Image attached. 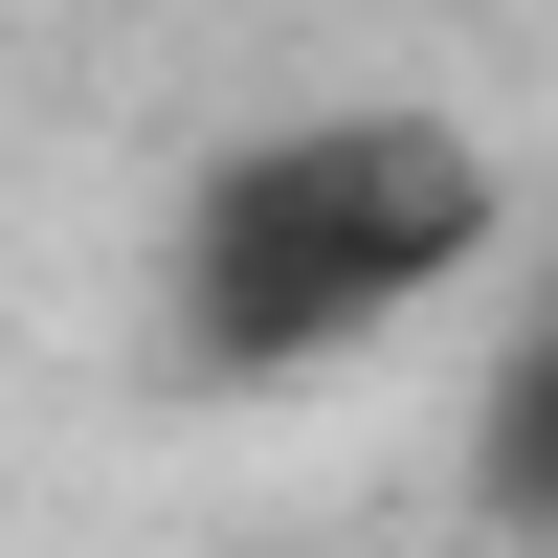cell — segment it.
Instances as JSON below:
<instances>
[{"label": "cell", "instance_id": "6da1fadb", "mask_svg": "<svg viewBox=\"0 0 558 558\" xmlns=\"http://www.w3.org/2000/svg\"><path fill=\"white\" fill-rule=\"evenodd\" d=\"M514 246V179H492L470 112H402V89H336V112H246L157 223V313L202 380H336L402 313H447Z\"/></svg>", "mask_w": 558, "mask_h": 558}, {"label": "cell", "instance_id": "7a4b0ae2", "mask_svg": "<svg viewBox=\"0 0 558 558\" xmlns=\"http://www.w3.org/2000/svg\"><path fill=\"white\" fill-rule=\"evenodd\" d=\"M470 492H492V536H536V558H558V313H514V336H492V402H470Z\"/></svg>", "mask_w": 558, "mask_h": 558}]
</instances>
